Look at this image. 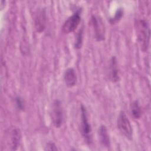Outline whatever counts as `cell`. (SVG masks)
<instances>
[{"mask_svg":"<svg viewBox=\"0 0 151 151\" xmlns=\"http://www.w3.org/2000/svg\"><path fill=\"white\" fill-rule=\"evenodd\" d=\"M136 35L141 50L147 51L150 40V28L148 22L144 19L137 20L136 23Z\"/></svg>","mask_w":151,"mask_h":151,"instance_id":"1","label":"cell"},{"mask_svg":"<svg viewBox=\"0 0 151 151\" xmlns=\"http://www.w3.org/2000/svg\"><path fill=\"white\" fill-rule=\"evenodd\" d=\"M81 133L86 142L90 145L92 143V133L91 125L88 122L87 111L86 107L81 106Z\"/></svg>","mask_w":151,"mask_h":151,"instance_id":"2","label":"cell"},{"mask_svg":"<svg viewBox=\"0 0 151 151\" xmlns=\"http://www.w3.org/2000/svg\"><path fill=\"white\" fill-rule=\"evenodd\" d=\"M117 127L119 131L128 139L131 140L132 138L133 129L130 122L123 111H120L117 121Z\"/></svg>","mask_w":151,"mask_h":151,"instance_id":"3","label":"cell"},{"mask_svg":"<svg viewBox=\"0 0 151 151\" xmlns=\"http://www.w3.org/2000/svg\"><path fill=\"white\" fill-rule=\"evenodd\" d=\"M51 119L55 127L60 128L63 123V109L60 101L56 100L54 101L51 111Z\"/></svg>","mask_w":151,"mask_h":151,"instance_id":"4","label":"cell"},{"mask_svg":"<svg viewBox=\"0 0 151 151\" xmlns=\"http://www.w3.org/2000/svg\"><path fill=\"white\" fill-rule=\"evenodd\" d=\"M80 14L81 12L77 11L65 21L61 27L62 31L64 33L68 34L76 30L81 21Z\"/></svg>","mask_w":151,"mask_h":151,"instance_id":"5","label":"cell"},{"mask_svg":"<svg viewBox=\"0 0 151 151\" xmlns=\"http://www.w3.org/2000/svg\"><path fill=\"white\" fill-rule=\"evenodd\" d=\"M91 23L94 29V37L97 41H100L104 40L105 28L102 18L97 15L91 16Z\"/></svg>","mask_w":151,"mask_h":151,"instance_id":"6","label":"cell"},{"mask_svg":"<svg viewBox=\"0 0 151 151\" xmlns=\"http://www.w3.org/2000/svg\"><path fill=\"white\" fill-rule=\"evenodd\" d=\"M46 22V13L43 9L37 11L34 19L35 27L37 32H42L45 28Z\"/></svg>","mask_w":151,"mask_h":151,"instance_id":"7","label":"cell"},{"mask_svg":"<svg viewBox=\"0 0 151 151\" xmlns=\"http://www.w3.org/2000/svg\"><path fill=\"white\" fill-rule=\"evenodd\" d=\"M109 78L114 83H116L119 80V73L117 65V61L116 57L113 56L110 61L109 65Z\"/></svg>","mask_w":151,"mask_h":151,"instance_id":"8","label":"cell"},{"mask_svg":"<svg viewBox=\"0 0 151 151\" xmlns=\"http://www.w3.org/2000/svg\"><path fill=\"white\" fill-rule=\"evenodd\" d=\"M64 80L67 87H72L75 86L77 82V76L73 68H68L65 71Z\"/></svg>","mask_w":151,"mask_h":151,"instance_id":"9","label":"cell"},{"mask_svg":"<svg viewBox=\"0 0 151 151\" xmlns=\"http://www.w3.org/2000/svg\"><path fill=\"white\" fill-rule=\"evenodd\" d=\"M99 136L100 143L105 147L110 146V140L106 127L104 125L100 126L99 129Z\"/></svg>","mask_w":151,"mask_h":151,"instance_id":"10","label":"cell"},{"mask_svg":"<svg viewBox=\"0 0 151 151\" xmlns=\"http://www.w3.org/2000/svg\"><path fill=\"white\" fill-rule=\"evenodd\" d=\"M11 147L12 150H16L21 141V132L19 129L14 128L11 131Z\"/></svg>","mask_w":151,"mask_h":151,"instance_id":"11","label":"cell"},{"mask_svg":"<svg viewBox=\"0 0 151 151\" xmlns=\"http://www.w3.org/2000/svg\"><path fill=\"white\" fill-rule=\"evenodd\" d=\"M130 110H131L132 115L133 116L134 119H139L141 117V114H142L141 107L137 100L134 101L131 104Z\"/></svg>","mask_w":151,"mask_h":151,"instance_id":"12","label":"cell"},{"mask_svg":"<svg viewBox=\"0 0 151 151\" xmlns=\"http://www.w3.org/2000/svg\"><path fill=\"white\" fill-rule=\"evenodd\" d=\"M123 15V9L122 8H119L116 10L114 17L110 19V22L111 24H114L117 22L122 18Z\"/></svg>","mask_w":151,"mask_h":151,"instance_id":"13","label":"cell"},{"mask_svg":"<svg viewBox=\"0 0 151 151\" xmlns=\"http://www.w3.org/2000/svg\"><path fill=\"white\" fill-rule=\"evenodd\" d=\"M83 29H81L76 36V39L74 43V47L76 49H80L81 47L82 43H83Z\"/></svg>","mask_w":151,"mask_h":151,"instance_id":"14","label":"cell"},{"mask_svg":"<svg viewBox=\"0 0 151 151\" xmlns=\"http://www.w3.org/2000/svg\"><path fill=\"white\" fill-rule=\"evenodd\" d=\"M15 102L17 107L21 110H24L25 109V104L22 99L20 97H17L15 98Z\"/></svg>","mask_w":151,"mask_h":151,"instance_id":"15","label":"cell"},{"mask_svg":"<svg viewBox=\"0 0 151 151\" xmlns=\"http://www.w3.org/2000/svg\"><path fill=\"white\" fill-rule=\"evenodd\" d=\"M45 150H57V147L55 143L52 142H48L45 148Z\"/></svg>","mask_w":151,"mask_h":151,"instance_id":"16","label":"cell"}]
</instances>
